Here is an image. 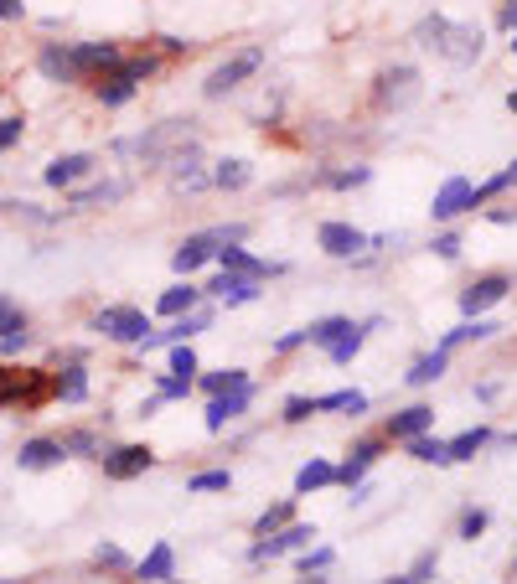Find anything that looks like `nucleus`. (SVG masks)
Wrapping results in <instances>:
<instances>
[{"instance_id":"49","label":"nucleus","mask_w":517,"mask_h":584,"mask_svg":"<svg viewBox=\"0 0 517 584\" xmlns=\"http://www.w3.org/2000/svg\"><path fill=\"white\" fill-rule=\"evenodd\" d=\"M316 414V398H290V404H285V419L290 424H306Z\"/></svg>"},{"instance_id":"24","label":"nucleus","mask_w":517,"mask_h":584,"mask_svg":"<svg viewBox=\"0 0 517 584\" xmlns=\"http://www.w3.org/2000/svg\"><path fill=\"white\" fill-rule=\"evenodd\" d=\"M94 94H99L104 109H119V104H130V99L140 94V83H130L125 73H104V78L94 83Z\"/></svg>"},{"instance_id":"45","label":"nucleus","mask_w":517,"mask_h":584,"mask_svg":"<svg viewBox=\"0 0 517 584\" xmlns=\"http://www.w3.org/2000/svg\"><path fill=\"white\" fill-rule=\"evenodd\" d=\"M21 135H26V119H16V114H6V119H0V150L21 145Z\"/></svg>"},{"instance_id":"14","label":"nucleus","mask_w":517,"mask_h":584,"mask_svg":"<svg viewBox=\"0 0 517 584\" xmlns=\"http://www.w3.org/2000/svg\"><path fill=\"white\" fill-rule=\"evenodd\" d=\"M321 249L331 254V259H357L362 249H368V233H357L352 223H321Z\"/></svg>"},{"instance_id":"23","label":"nucleus","mask_w":517,"mask_h":584,"mask_svg":"<svg viewBox=\"0 0 517 584\" xmlns=\"http://www.w3.org/2000/svg\"><path fill=\"white\" fill-rule=\"evenodd\" d=\"M326 486H337V466H331V460H306V466L295 471V491H300V497L326 491Z\"/></svg>"},{"instance_id":"6","label":"nucleus","mask_w":517,"mask_h":584,"mask_svg":"<svg viewBox=\"0 0 517 584\" xmlns=\"http://www.w3.org/2000/svg\"><path fill=\"white\" fill-rule=\"evenodd\" d=\"M99 460H104L109 481H135V476H145L150 466H156V450H150V445H114Z\"/></svg>"},{"instance_id":"28","label":"nucleus","mask_w":517,"mask_h":584,"mask_svg":"<svg viewBox=\"0 0 517 584\" xmlns=\"http://www.w3.org/2000/svg\"><path fill=\"white\" fill-rule=\"evenodd\" d=\"M486 336H497V326L492 321H461V326H455V331H445V342H440V352H455V347H461V342H486Z\"/></svg>"},{"instance_id":"42","label":"nucleus","mask_w":517,"mask_h":584,"mask_svg":"<svg viewBox=\"0 0 517 584\" xmlns=\"http://www.w3.org/2000/svg\"><path fill=\"white\" fill-rule=\"evenodd\" d=\"M187 486H192V491H228V486H233V476H228V471H197Z\"/></svg>"},{"instance_id":"18","label":"nucleus","mask_w":517,"mask_h":584,"mask_svg":"<svg viewBox=\"0 0 517 584\" xmlns=\"http://www.w3.org/2000/svg\"><path fill=\"white\" fill-rule=\"evenodd\" d=\"M254 388H233V393H212L207 398V429L218 435V429H228V419H238L243 409H249Z\"/></svg>"},{"instance_id":"54","label":"nucleus","mask_w":517,"mask_h":584,"mask_svg":"<svg viewBox=\"0 0 517 584\" xmlns=\"http://www.w3.org/2000/svg\"><path fill=\"white\" fill-rule=\"evenodd\" d=\"M26 16V0H0V21H21Z\"/></svg>"},{"instance_id":"36","label":"nucleus","mask_w":517,"mask_h":584,"mask_svg":"<svg viewBox=\"0 0 517 584\" xmlns=\"http://www.w3.org/2000/svg\"><path fill=\"white\" fill-rule=\"evenodd\" d=\"M507 187H517V161H512L507 171H497L492 181H481V187H471V207H481L486 197H502Z\"/></svg>"},{"instance_id":"21","label":"nucleus","mask_w":517,"mask_h":584,"mask_svg":"<svg viewBox=\"0 0 517 584\" xmlns=\"http://www.w3.org/2000/svg\"><path fill=\"white\" fill-rule=\"evenodd\" d=\"M378 455H383V440H357V445H352V460L337 471V486H362V476L373 471Z\"/></svg>"},{"instance_id":"51","label":"nucleus","mask_w":517,"mask_h":584,"mask_svg":"<svg viewBox=\"0 0 517 584\" xmlns=\"http://www.w3.org/2000/svg\"><path fill=\"white\" fill-rule=\"evenodd\" d=\"M326 564H331V548H311V553H300V569H306V574H311V569H326Z\"/></svg>"},{"instance_id":"52","label":"nucleus","mask_w":517,"mask_h":584,"mask_svg":"<svg viewBox=\"0 0 517 584\" xmlns=\"http://www.w3.org/2000/svg\"><path fill=\"white\" fill-rule=\"evenodd\" d=\"M430 574H435V553H419V564L409 569V584H424Z\"/></svg>"},{"instance_id":"56","label":"nucleus","mask_w":517,"mask_h":584,"mask_svg":"<svg viewBox=\"0 0 517 584\" xmlns=\"http://www.w3.org/2000/svg\"><path fill=\"white\" fill-rule=\"evenodd\" d=\"M507 109H512V114H517V88H512V94H507Z\"/></svg>"},{"instance_id":"57","label":"nucleus","mask_w":517,"mask_h":584,"mask_svg":"<svg viewBox=\"0 0 517 584\" xmlns=\"http://www.w3.org/2000/svg\"><path fill=\"white\" fill-rule=\"evenodd\" d=\"M512 57H517V26H512Z\"/></svg>"},{"instance_id":"39","label":"nucleus","mask_w":517,"mask_h":584,"mask_svg":"<svg viewBox=\"0 0 517 584\" xmlns=\"http://www.w3.org/2000/svg\"><path fill=\"white\" fill-rule=\"evenodd\" d=\"M285 522H290V502H280V507H269V512H264V517L254 522V533H259V538H269V533H280V528H285Z\"/></svg>"},{"instance_id":"43","label":"nucleus","mask_w":517,"mask_h":584,"mask_svg":"<svg viewBox=\"0 0 517 584\" xmlns=\"http://www.w3.org/2000/svg\"><path fill=\"white\" fill-rule=\"evenodd\" d=\"M326 181H331L337 192H347V187H362V181H373V171H368V166H352V171H331Z\"/></svg>"},{"instance_id":"44","label":"nucleus","mask_w":517,"mask_h":584,"mask_svg":"<svg viewBox=\"0 0 517 584\" xmlns=\"http://www.w3.org/2000/svg\"><path fill=\"white\" fill-rule=\"evenodd\" d=\"M94 564H104V569H130V559H125V548H119V543H99L94 548Z\"/></svg>"},{"instance_id":"11","label":"nucleus","mask_w":517,"mask_h":584,"mask_svg":"<svg viewBox=\"0 0 517 584\" xmlns=\"http://www.w3.org/2000/svg\"><path fill=\"white\" fill-rule=\"evenodd\" d=\"M414 94H419V73H414V68H388V73L378 78V94H373V99H378L383 109H404Z\"/></svg>"},{"instance_id":"35","label":"nucleus","mask_w":517,"mask_h":584,"mask_svg":"<svg viewBox=\"0 0 517 584\" xmlns=\"http://www.w3.org/2000/svg\"><path fill=\"white\" fill-rule=\"evenodd\" d=\"M342 331H352L347 316H326V321H311V326H306V342H311V347H331Z\"/></svg>"},{"instance_id":"59","label":"nucleus","mask_w":517,"mask_h":584,"mask_svg":"<svg viewBox=\"0 0 517 584\" xmlns=\"http://www.w3.org/2000/svg\"><path fill=\"white\" fill-rule=\"evenodd\" d=\"M166 584H176V579H166Z\"/></svg>"},{"instance_id":"1","label":"nucleus","mask_w":517,"mask_h":584,"mask_svg":"<svg viewBox=\"0 0 517 584\" xmlns=\"http://www.w3.org/2000/svg\"><path fill=\"white\" fill-rule=\"evenodd\" d=\"M419 42L440 52L445 63H476L481 57V26H455L445 16H424L419 21Z\"/></svg>"},{"instance_id":"20","label":"nucleus","mask_w":517,"mask_h":584,"mask_svg":"<svg viewBox=\"0 0 517 584\" xmlns=\"http://www.w3.org/2000/svg\"><path fill=\"white\" fill-rule=\"evenodd\" d=\"M430 429H435V409L414 404V409H399L388 419V440H414V435H430Z\"/></svg>"},{"instance_id":"34","label":"nucleus","mask_w":517,"mask_h":584,"mask_svg":"<svg viewBox=\"0 0 517 584\" xmlns=\"http://www.w3.org/2000/svg\"><path fill=\"white\" fill-rule=\"evenodd\" d=\"M486 440H492V429L486 424H476V429H466V435H455V440H445V450H450V460H471Z\"/></svg>"},{"instance_id":"16","label":"nucleus","mask_w":517,"mask_h":584,"mask_svg":"<svg viewBox=\"0 0 517 584\" xmlns=\"http://www.w3.org/2000/svg\"><path fill=\"white\" fill-rule=\"evenodd\" d=\"M37 73H42L47 83H83L78 68H73V52H68L63 42H42V52H37Z\"/></svg>"},{"instance_id":"3","label":"nucleus","mask_w":517,"mask_h":584,"mask_svg":"<svg viewBox=\"0 0 517 584\" xmlns=\"http://www.w3.org/2000/svg\"><path fill=\"white\" fill-rule=\"evenodd\" d=\"M47 398H52V373L0 362V409H37Z\"/></svg>"},{"instance_id":"2","label":"nucleus","mask_w":517,"mask_h":584,"mask_svg":"<svg viewBox=\"0 0 517 584\" xmlns=\"http://www.w3.org/2000/svg\"><path fill=\"white\" fill-rule=\"evenodd\" d=\"M187 145H192V119H166V125H156L150 135L119 140L114 150H119V156H140L145 166H161V161L176 156V150H187Z\"/></svg>"},{"instance_id":"50","label":"nucleus","mask_w":517,"mask_h":584,"mask_svg":"<svg viewBox=\"0 0 517 584\" xmlns=\"http://www.w3.org/2000/svg\"><path fill=\"white\" fill-rule=\"evenodd\" d=\"M435 254L440 259H461V233H440L435 238Z\"/></svg>"},{"instance_id":"13","label":"nucleus","mask_w":517,"mask_h":584,"mask_svg":"<svg viewBox=\"0 0 517 584\" xmlns=\"http://www.w3.org/2000/svg\"><path fill=\"white\" fill-rule=\"evenodd\" d=\"M63 460H68V450H63V440H52V435H37V440H26L16 450L21 471H52V466H63Z\"/></svg>"},{"instance_id":"32","label":"nucleus","mask_w":517,"mask_h":584,"mask_svg":"<svg viewBox=\"0 0 517 584\" xmlns=\"http://www.w3.org/2000/svg\"><path fill=\"white\" fill-rule=\"evenodd\" d=\"M404 445H409L414 460H424V466H450V450H445V440H435V435H414V440H404Z\"/></svg>"},{"instance_id":"7","label":"nucleus","mask_w":517,"mask_h":584,"mask_svg":"<svg viewBox=\"0 0 517 584\" xmlns=\"http://www.w3.org/2000/svg\"><path fill=\"white\" fill-rule=\"evenodd\" d=\"M311 538H321V533H316V528H306V522H285L280 533H269V538H259V543L249 548V559H254V564H264V559H280V553L311 548Z\"/></svg>"},{"instance_id":"26","label":"nucleus","mask_w":517,"mask_h":584,"mask_svg":"<svg viewBox=\"0 0 517 584\" xmlns=\"http://www.w3.org/2000/svg\"><path fill=\"white\" fill-rule=\"evenodd\" d=\"M197 305H202V290H197V285H171V290H166V295L156 300V311L176 321V316H187V311H197Z\"/></svg>"},{"instance_id":"41","label":"nucleus","mask_w":517,"mask_h":584,"mask_svg":"<svg viewBox=\"0 0 517 584\" xmlns=\"http://www.w3.org/2000/svg\"><path fill=\"white\" fill-rule=\"evenodd\" d=\"M171 373H181V378H197V352H192L187 342H176V347H171Z\"/></svg>"},{"instance_id":"33","label":"nucleus","mask_w":517,"mask_h":584,"mask_svg":"<svg viewBox=\"0 0 517 584\" xmlns=\"http://www.w3.org/2000/svg\"><path fill=\"white\" fill-rule=\"evenodd\" d=\"M362 342H368V326H352V331H342V336H337V342H331V347H326V357H331V362H337V367H342V362H352V357L362 352Z\"/></svg>"},{"instance_id":"9","label":"nucleus","mask_w":517,"mask_h":584,"mask_svg":"<svg viewBox=\"0 0 517 584\" xmlns=\"http://www.w3.org/2000/svg\"><path fill=\"white\" fill-rule=\"evenodd\" d=\"M218 249H223V233H218V228H212V233H192V238L171 254V269H176V274H197Z\"/></svg>"},{"instance_id":"48","label":"nucleus","mask_w":517,"mask_h":584,"mask_svg":"<svg viewBox=\"0 0 517 584\" xmlns=\"http://www.w3.org/2000/svg\"><path fill=\"white\" fill-rule=\"evenodd\" d=\"M26 326V311L11 300V305H0V336H11V331H21Z\"/></svg>"},{"instance_id":"25","label":"nucleus","mask_w":517,"mask_h":584,"mask_svg":"<svg viewBox=\"0 0 517 584\" xmlns=\"http://www.w3.org/2000/svg\"><path fill=\"white\" fill-rule=\"evenodd\" d=\"M171 569H176L171 543H156V548H150L145 559H140V569H135V574H140L145 584H166V579H171Z\"/></svg>"},{"instance_id":"17","label":"nucleus","mask_w":517,"mask_h":584,"mask_svg":"<svg viewBox=\"0 0 517 584\" xmlns=\"http://www.w3.org/2000/svg\"><path fill=\"white\" fill-rule=\"evenodd\" d=\"M466 207H471V181H466V176H450L445 187L435 192V207H430V218H435V223H450V218H461Z\"/></svg>"},{"instance_id":"55","label":"nucleus","mask_w":517,"mask_h":584,"mask_svg":"<svg viewBox=\"0 0 517 584\" xmlns=\"http://www.w3.org/2000/svg\"><path fill=\"white\" fill-rule=\"evenodd\" d=\"M502 26H507V32L517 26V0H507V6H502Z\"/></svg>"},{"instance_id":"12","label":"nucleus","mask_w":517,"mask_h":584,"mask_svg":"<svg viewBox=\"0 0 517 584\" xmlns=\"http://www.w3.org/2000/svg\"><path fill=\"white\" fill-rule=\"evenodd\" d=\"M212 259H218L223 269H233V274H249V280H269V274H285V264H275V259H254L249 249H238V243H223V249L212 254Z\"/></svg>"},{"instance_id":"29","label":"nucleus","mask_w":517,"mask_h":584,"mask_svg":"<svg viewBox=\"0 0 517 584\" xmlns=\"http://www.w3.org/2000/svg\"><path fill=\"white\" fill-rule=\"evenodd\" d=\"M445 367H450V352H440V347H435L430 357H419V362L409 367V388H430V383L445 373Z\"/></svg>"},{"instance_id":"10","label":"nucleus","mask_w":517,"mask_h":584,"mask_svg":"<svg viewBox=\"0 0 517 584\" xmlns=\"http://www.w3.org/2000/svg\"><path fill=\"white\" fill-rule=\"evenodd\" d=\"M507 290H512L507 274H486V280H476V285H466V290H461V311L476 321L481 311H492V305H497Z\"/></svg>"},{"instance_id":"40","label":"nucleus","mask_w":517,"mask_h":584,"mask_svg":"<svg viewBox=\"0 0 517 584\" xmlns=\"http://www.w3.org/2000/svg\"><path fill=\"white\" fill-rule=\"evenodd\" d=\"M192 383H197V378L166 373V378H156V398H187V393H192Z\"/></svg>"},{"instance_id":"30","label":"nucleus","mask_w":517,"mask_h":584,"mask_svg":"<svg viewBox=\"0 0 517 584\" xmlns=\"http://www.w3.org/2000/svg\"><path fill=\"white\" fill-rule=\"evenodd\" d=\"M192 388H202V393L212 398V393H233V388H254V383H249V373H243V367H223V373H207V378L192 383Z\"/></svg>"},{"instance_id":"27","label":"nucleus","mask_w":517,"mask_h":584,"mask_svg":"<svg viewBox=\"0 0 517 584\" xmlns=\"http://www.w3.org/2000/svg\"><path fill=\"white\" fill-rule=\"evenodd\" d=\"M130 192V181H104V187H83V192H73L68 202H73V212H88V207H104V202H119Z\"/></svg>"},{"instance_id":"8","label":"nucleus","mask_w":517,"mask_h":584,"mask_svg":"<svg viewBox=\"0 0 517 584\" xmlns=\"http://www.w3.org/2000/svg\"><path fill=\"white\" fill-rule=\"evenodd\" d=\"M68 52H73V68H78L83 83L119 68V47L114 42H68Z\"/></svg>"},{"instance_id":"58","label":"nucleus","mask_w":517,"mask_h":584,"mask_svg":"<svg viewBox=\"0 0 517 584\" xmlns=\"http://www.w3.org/2000/svg\"><path fill=\"white\" fill-rule=\"evenodd\" d=\"M0 584H11V579H0Z\"/></svg>"},{"instance_id":"37","label":"nucleus","mask_w":517,"mask_h":584,"mask_svg":"<svg viewBox=\"0 0 517 584\" xmlns=\"http://www.w3.org/2000/svg\"><path fill=\"white\" fill-rule=\"evenodd\" d=\"M114 73H125L130 83H145L150 73H161V57H150V52H145V57H130V63L119 57V68H114Z\"/></svg>"},{"instance_id":"53","label":"nucleus","mask_w":517,"mask_h":584,"mask_svg":"<svg viewBox=\"0 0 517 584\" xmlns=\"http://www.w3.org/2000/svg\"><path fill=\"white\" fill-rule=\"evenodd\" d=\"M295 347H306V326H300V331H285L280 342H275V352H295Z\"/></svg>"},{"instance_id":"19","label":"nucleus","mask_w":517,"mask_h":584,"mask_svg":"<svg viewBox=\"0 0 517 584\" xmlns=\"http://www.w3.org/2000/svg\"><path fill=\"white\" fill-rule=\"evenodd\" d=\"M94 166H99L94 156H57V161L42 171V181H47V187H57V192H68V187H78V181L94 171Z\"/></svg>"},{"instance_id":"46","label":"nucleus","mask_w":517,"mask_h":584,"mask_svg":"<svg viewBox=\"0 0 517 584\" xmlns=\"http://www.w3.org/2000/svg\"><path fill=\"white\" fill-rule=\"evenodd\" d=\"M486 522H492V517H486L481 507H471V512L461 517V538H466V543H476V538L486 533Z\"/></svg>"},{"instance_id":"38","label":"nucleus","mask_w":517,"mask_h":584,"mask_svg":"<svg viewBox=\"0 0 517 584\" xmlns=\"http://www.w3.org/2000/svg\"><path fill=\"white\" fill-rule=\"evenodd\" d=\"M63 450H68V455H104L94 429H73V435H63Z\"/></svg>"},{"instance_id":"31","label":"nucleus","mask_w":517,"mask_h":584,"mask_svg":"<svg viewBox=\"0 0 517 584\" xmlns=\"http://www.w3.org/2000/svg\"><path fill=\"white\" fill-rule=\"evenodd\" d=\"M254 181L249 161H218V171H212V187H223V192H243Z\"/></svg>"},{"instance_id":"5","label":"nucleus","mask_w":517,"mask_h":584,"mask_svg":"<svg viewBox=\"0 0 517 584\" xmlns=\"http://www.w3.org/2000/svg\"><path fill=\"white\" fill-rule=\"evenodd\" d=\"M259 63H264V52H259V47L238 52L233 63H223V68H212V73H207L202 94H207V99H223V94H233V88H238L243 78H249V73H259Z\"/></svg>"},{"instance_id":"22","label":"nucleus","mask_w":517,"mask_h":584,"mask_svg":"<svg viewBox=\"0 0 517 584\" xmlns=\"http://www.w3.org/2000/svg\"><path fill=\"white\" fill-rule=\"evenodd\" d=\"M52 398H57V404H83V398H88V367L68 362L63 373L52 378Z\"/></svg>"},{"instance_id":"4","label":"nucleus","mask_w":517,"mask_h":584,"mask_svg":"<svg viewBox=\"0 0 517 584\" xmlns=\"http://www.w3.org/2000/svg\"><path fill=\"white\" fill-rule=\"evenodd\" d=\"M94 331L109 336V342H145L150 316L135 311V305H104V311L94 316Z\"/></svg>"},{"instance_id":"47","label":"nucleus","mask_w":517,"mask_h":584,"mask_svg":"<svg viewBox=\"0 0 517 584\" xmlns=\"http://www.w3.org/2000/svg\"><path fill=\"white\" fill-rule=\"evenodd\" d=\"M26 347H32V331H26V326L11 331V336H0V357H21Z\"/></svg>"},{"instance_id":"15","label":"nucleus","mask_w":517,"mask_h":584,"mask_svg":"<svg viewBox=\"0 0 517 584\" xmlns=\"http://www.w3.org/2000/svg\"><path fill=\"white\" fill-rule=\"evenodd\" d=\"M202 295H218L223 305H249V300H259V280H249V274H233V269H223L218 280H207V285H202Z\"/></svg>"}]
</instances>
